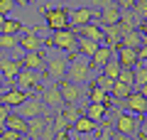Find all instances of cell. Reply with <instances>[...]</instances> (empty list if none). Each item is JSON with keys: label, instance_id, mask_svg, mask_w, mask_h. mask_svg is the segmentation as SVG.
<instances>
[{"label": "cell", "instance_id": "6da1fadb", "mask_svg": "<svg viewBox=\"0 0 147 140\" xmlns=\"http://www.w3.org/2000/svg\"><path fill=\"white\" fill-rule=\"evenodd\" d=\"M44 47H57L59 52L69 54V59L79 57V44H76V35H74V30L54 32L52 37H47V39H44Z\"/></svg>", "mask_w": 147, "mask_h": 140}, {"label": "cell", "instance_id": "7a4b0ae2", "mask_svg": "<svg viewBox=\"0 0 147 140\" xmlns=\"http://www.w3.org/2000/svg\"><path fill=\"white\" fill-rule=\"evenodd\" d=\"M91 59H86V57H74L71 62H69V69H66V81H71V84H88L91 81Z\"/></svg>", "mask_w": 147, "mask_h": 140}, {"label": "cell", "instance_id": "3957f363", "mask_svg": "<svg viewBox=\"0 0 147 140\" xmlns=\"http://www.w3.org/2000/svg\"><path fill=\"white\" fill-rule=\"evenodd\" d=\"M47 59V69H44V76H49V81H61L66 79V69H69V57L66 54H59V52H49L44 54Z\"/></svg>", "mask_w": 147, "mask_h": 140}, {"label": "cell", "instance_id": "277c9868", "mask_svg": "<svg viewBox=\"0 0 147 140\" xmlns=\"http://www.w3.org/2000/svg\"><path fill=\"white\" fill-rule=\"evenodd\" d=\"M115 133L137 138L140 135V116H132L127 111H115Z\"/></svg>", "mask_w": 147, "mask_h": 140}, {"label": "cell", "instance_id": "5b68a950", "mask_svg": "<svg viewBox=\"0 0 147 140\" xmlns=\"http://www.w3.org/2000/svg\"><path fill=\"white\" fill-rule=\"evenodd\" d=\"M69 15H71V10H66V7H47L44 10V22H47V27L52 32H61V30H69Z\"/></svg>", "mask_w": 147, "mask_h": 140}, {"label": "cell", "instance_id": "8992f818", "mask_svg": "<svg viewBox=\"0 0 147 140\" xmlns=\"http://www.w3.org/2000/svg\"><path fill=\"white\" fill-rule=\"evenodd\" d=\"M42 76H44V74L22 67V71L17 74V79H15V86L20 88V91H25V93H34V91L42 88Z\"/></svg>", "mask_w": 147, "mask_h": 140}, {"label": "cell", "instance_id": "52a82bcc", "mask_svg": "<svg viewBox=\"0 0 147 140\" xmlns=\"http://www.w3.org/2000/svg\"><path fill=\"white\" fill-rule=\"evenodd\" d=\"M39 99H42V103L47 106L49 111H59L64 106V99H61V91H59V84L57 81L42 84V88H39Z\"/></svg>", "mask_w": 147, "mask_h": 140}, {"label": "cell", "instance_id": "ba28073f", "mask_svg": "<svg viewBox=\"0 0 147 140\" xmlns=\"http://www.w3.org/2000/svg\"><path fill=\"white\" fill-rule=\"evenodd\" d=\"M15 113H20L25 120H30V118H39V116H47V113H49V108L42 103V99H39V96H30V99H27L22 106H17Z\"/></svg>", "mask_w": 147, "mask_h": 140}, {"label": "cell", "instance_id": "9c48e42d", "mask_svg": "<svg viewBox=\"0 0 147 140\" xmlns=\"http://www.w3.org/2000/svg\"><path fill=\"white\" fill-rule=\"evenodd\" d=\"M59 91H61L64 106H76V103L81 101V96H84V88H81L79 84L66 81V79H61V81H59Z\"/></svg>", "mask_w": 147, "mask_h": 140}, {"label": "cell", "instance_id": "30bf717a", "mask_svg": "<svg viewBox=\"0 0 147 140\" xmlns=\"http://www.w3.org/2000/svg\"><path fill=\"white\" fill-rule=\"evenodd\" d=\"M22 71V59H15V57H0V74L5 76L7 84H15L17 74Z\"/></svg>", "mask_w": 147, "mask_h": 140}, {"label": "cell", "instance_id": "8fae6325", "mask_svg": "<svg viewBox=\"0 0 147 140\" xmlns=\"http://www.w3.org/2000/svg\"><path fill=\"white\" fill-rule=\"evenodd\" d=\"M93 17H98V12H96L93 7H79V10H71V15H69V25H71L74 30H79V27L93 22Z\"/></svg>", "mask_w": 147, "mask_h": 140}, {"label": "cell", "instance_id": "7c38bea8", "mask_svg": "<svg viewBox=\"0 0 147 140\" xmlns=\"http://www.w3.org/2000/svg\"><path fill=\"white\" fill-rule=\"evenodd\" d=\"M22 67H25V69H32V71L44 74V69H47L44 52H25V54H22Z\"/></svg>", "mask_w": 147, "mask_h": 140}, {"label": "cell", "instance_id": "4fadbf2b", "mask_svg": "<svg viewBox=\"0 0 147 140\" xmlns=\"http://www.w3.org/2000/svg\"><path fill=\"white\" fill-rule=\"evenodd\" d=\"M27 99H30V93L20 91V88H7L5 93H0V103L7 106V108H17V106H22Z\"/></svg>", "mask_w": 147, "mask_h": 140}, {"label": "cell", "instance_id": "5bb4252c", "mask_svg": "<svg viewBox=\"0 0 147 140\" xmlns=\"http://www.w3.org/2000/svg\"><path fill=\"white\" fill-rule=\"evenodd\" d=\"M42 47H44V39L37 35V30L25 32L20 37V49L22 52H42Z\"/></svg>", "mask_w": 147, "mask_h": 140}, {"label": "cell", "instance_id": "9a60e30c", "mask_svg": "<svg viewBox=\"0 0 147 140\" xmlns=\"http://www.w3.org/2000/svg\"><path fill=\"white\" fill-rule=\"evenodd\" d=\"M108 106H103V103H86V108H84V116L88 120H93L96 125H103L105 123V118H108Z\"/></svg>", "mask_w": 147, "mask_h": 140}, {"label": "cell", "instance_id": "2e32d148", "mask_svg": "<svg viewBox=\"0 0 147 140\" xmlns=\"http://www.w3.org/2000/svg\"><path fill=\"white\" fill-rule=\"evenodd\" d=\"M125 108L130 111L132 116H142V113H147V99L142 96L140 91H132L130 96L125 99Z\"/></svg>", "mask_w": 147, "mask_h": 140}, {"label": "cell", "instance_id": "e0dca14e", "mask_svg": "<svg viewBox=\"0 0 147 140\" xmlns=\"http://www.w3.org/2000/svg\"><path fill=\"white\" fill-rule=\"evenodd\" d=\"M54 113H47V116H39V118H30L27 120V138L30 140H37L39 135H42V130L47 128V123L52 120Z\"/></svg>", "mask_w": 147, "mask_h": 140}, {"label": "cell", "instance_id": "ac0fdd59", "mask_svg": "<svg viewBox=\"0 0 147 140\" xmlns=\"http://www.w3.org/2000/svg\"><path fill=\"white\" fill-rule=\"evenodd\" d=\"M100 27H108V25H118L120 22V7L115 5V3H110V5H103L100 7Z\"/></svg>", "mask_w": 147, "mask_h": 140}, {"label": "cell", "instance_id": "d6986e66", "mask_svg": "<svg viewBox=\"0 0 147 140\" xmlns=\"http://www.w3.org/2000/svg\"><path fill=\"white\" fill-rule=\"evenodd\" d=\"M113 57H115V49H110L108 44H100V47H98V52L91 57V69H103Z\"/></svg>", "mask_w": 147, "mask_h": 140}, {"label": "cell", "instance_id": "ffe728a7", "mask_svg": "<svg viewBox=\"0 0 147 140\" xmlns=\"http://www.w3.org/2000/svg\"><path fill=\"white\" fill-rule=\"evenodd\" d=\"M79 37H86V39L96 42V44H103V30H100V25H96V22H88V25L79 27V30H74Z\"/></svg>", "mask_w": 147, "mask_h": 140}, {"label": "cell", "instance_id": "44dd1931", "mask_svg": "<svg viewBox=\"0 0 147 140\" xmlns=\"http://www.w3.org/2000/svg\"><path fill=\"white\" fill-rule=\"evenodd\" d=\"M115 59L123 69H132L137 64V52L135 49H127V47H118L115 49Z\"/></svg>", "mask_w": 147, "mask_h": 140}, {"label": "cell", "instance_id": "7402d4cb", "mask_svg": "<svg viewBox=\"0 0 147 140\" xmlns=\"http://www.w3.org/2000/svg\"><path fill=\"white\" fill-rule=\"evenodd\" d=\"M5 128L7 130H15V133H20V135H27V120L22 118L20 113L10 111V116L5 118Z\"/></svg>", "mask_w": 147, "mask_h": 140}, {"label": "cell", "instance_id": "603a6c76", "mask_svg": "<svg viewBox=\"0 0 147 140\" xmlns=\"http://www.w3.org/2000/svg\"><path fill=\"white\" fill-rule=\"evenodd\" d=\"M88 103H103V106H108V108H110V106H113V99H110L103 88L93 86V84L88 81Z\"/></svg>", "mask_w": 147, "mask_h": 140}, {"label": "cell", "instance_id": "cb8c5ba5", "mask_svg": "<svg viewBox=\"0 0 147 140\" xmlns=\"http://www.w3.org/2000/svg\"><path fill=\"white\" fill-rule=\"evenodd\" d=\"M74 35H76V32H74ZM76 44H79V54H81V57H86V59H91L96 52H98V47H100V44L86 39V37H79V35H76Z\"/></svg>", "mask_w": 147, "mask_h": 140}, {"label": "cell", "instance_id": "d4e9b609", "mask_svg": "<svg viewBox=\"0 0 147 140\" xmlns=\"http://www.w3.org/2000/svg\"><path fill=\"white\" fill-rule=\"evenodd\" d=\"M142 44H145V37H142V35H140L137 30L127 32V35H125V37L120 39V47H127V49H135V52L140 49Z\"/></svg>", "mask_w": 147, "mask_h": 140}, {"label": "cell", "instance_id": "484cf974", "mask_svg": "<svg viewBox=\"0 0 147 140\" xmlns=\"http://www.w3.org/2000/svg\"><path fill=\"white\" fill-rule=\"evenodd\" d=\"M71 128H74V133H76V135H91L96 128H98V125H96L93 120H88L86 116H79V120H76Z\"/></svg>", "mask_w": 147, "mask_h": 140}, {"label": "cell", "instance_id": "4316f807", "mask_svg": "<svg viewBox=\"0 0 147 140\" xmlns=\"http://www.w3.org/2000/svg\"><path fill=\"white\" fill-rule=\"evenodd\" d=\"M17 47H20V37L17 35H0V49H5V52H17Z\"/></svg>", "mask_w": 147, "mask_h": 140}, {"label": "cell", "instance_id": "83f0119b", "mask_svg": "<svg viewBox=\"0 0 147 140\" xmlns=\"http://www.w3.org/2000/svg\"><path fill=\"white\" fill-rule=\"evenodd\" d=\"M132 93V86H127V84H120L115 81L113 84V91H110V99H118V101H125L127 96Z\"/></svg>", "mask_w": 147, "mask_h": 140}, {"label": "cell", "instance_id": "f1b7e54d", "mask_svg": "<svg viewBox=\"0 0 147 140\" xmlns=\"http://www.w3.org/2000/svg\"><path fill=\"white\" fill-rule=\"evenodd\" d=\"M61 116L66 118V123H69V128H71L76 120H79V116H84V111L79 108V106H64L61 108Z\"/></svg>", "mask_w": 147, "mask_h": 140}, {"label": "cell", "instance_id": "f546056e", "mask_svg": "<svg viewBox=\"0 0 147 140\" xmlns=\"http://www.w3.org/2000/svg\"><path fill=\"white\" fill-rule=\"evenodd\" d=\"M120 69H123V67L118 64V59L113 57V59H110V62L103 67V76H108V79H113V81H115V79H118V74H120Z\"/></svg>", "mask_w": 147, "mask_h": 140}, {"label": "cell", "instance_id": "4dcf8cb0", "mask_svg": "<svg viewBox=\"0 0 147 140\" xmlns=\"http://www.w3.org/2000/svg\"><path fill=\"white\" fill-rule=\"evenodd\" d=\"M132 15H135L137 25L142 20H147V0H135V5H132Z\"/></svg>", "mask_w": 147, "mask_h": 140}, {"label": "cell", "instance_id": "1f68e13d", "mask_svg": "<svg viewBox=\"0 0 147 140\" xmlns=\"http://www.w3.org/2000/svg\"><path fill=\"white\" fill-rule=\"evenodd\" d=\"M22 30H25V27H22V22L10 20V17H7V20H5V25H3V32H0V35H20Z\"/></svg>", "mask_w": 147, "mask_h": 140}, {"label": "cell", "instance_id": "d6a6232c", "mask_svg": "<svg viewBox=\"0 0 147 140\" xmlns=\"http://www.w3.org/2000/svg\"><path fill=\"white\" fill-rule=\"evenodd\" d=\"M91 84H93V86H98V88H103L105 93H110V91H113V84H115V81H113V79H108V76H103V74H98L96 79H91Z\"/></svg>", "mask_w": 147, "mask_h": 140}, {"label": "cell", "instance_id": "836d02e7", "mask_svg": "<svg viewBox=\"0 0 147 140\" xmlns=\"http://www.w3.org/2000/svg\"><path fill=\"white\" fill-rule=\"evenodd\" d=\"M66 130H69L66 118L61 116V111H57V113H54V135L57 133H66Z\"/></svg>", "mask_w": 147, "mask_h": 140}, {"label": "cell", "instance_id": "e575fe53", "mask_svg": "<svg viewBox=\"0 0 147 140\" xmlns=\"http://www.w3.org/2000/svg\"><path fill=\"white\" fill-rule=\"evenodd\" d=\"M115 81L120 84H127V86H132V91H135V81H132V69H120V74H118Z\"/></svg>", "mask_w": 147, "mask_h": 140}, {"label": "cell", "instance_id": "d590c367", "mask_svg": "<svg viewBox=\"0 0 147 140\" xmlns=\"http://www.w3.org/2000/svg\"><path fill=\"white\" fill-rule=\"evenodd\" d=\"M12 7H15V3H12V0H0V15H3V17L10 15Z\"/></svg>", "mask_w": 147, "mask_h": 140}, {"label": "cell", "instance_id": "8d00e7d4", "mask_svg": "<svg viewBox=\"0 0 147 140\" xmlns=\"http://www.w3.org/2000/svg\"><path fill=\"white\" fill-rule=\"evenodd\" d=\"M110 135H113V130H110V123L105 120L103 128H100V133H98V140H110Z\"/></svg>", "mask_w": 147, "mask_h": 140}, {"label": "cell", "instance_id": "74e56055", "mask_svg": "<svg viewBox=\"0 0 147 140\" xmlns=\"http://www.w3.org/2000/svg\"><path fill=\"white\" fill-rule=\"evenodd\" d=\"M17 138H20V133H15V130H7V128L0 130V140H17Z\"/></svg>", "mask_w": 147, "mask_h": 140}, {"label": "cell", "instance_id": "f35d334b", "mask_svg": "<svg viewBox=\"0 0 147 140\" xmlns=\"http://www.w3.org/2000/svg\"><path fill=\"white\" fill-rule=\"evenodd\" d=\"M10 111H12V108H7V106H3V103H0V130L5 128V118L10 116Z\"/></svg>", "mask_w": 147, "mask_h": 140}, {"label": "cell", "instance_id": "ab89813d", "mask_svg": "<svg viewBox=\"0 0 147 140\" xmlns=\"http://www.w3.org/2000/svg\"><path fill=\"white\" fill-rule=\"evenodd\" d=\"M120 10H132V5H135V0H113Z\"/></svg>", "mask_w": 147, "mask_h": 140}, {"label": "cell", "instance_id": "60d3db41", "mask_svg": "<svg viewBox=\"0 0 147 140\" xmlns=\"http://www.w3.org/2000/svg\"><path fill=\"white\" fill-rule=\"evenodd\" d=\"M140 118H142V125H140V135H137V138H145L147 135V113H142Z\"/></svg>", "mask_w": 147, "mask_h": 140}, {"label": "cell", "instance_id": "b9f144b4", "mask_svg": "<svg viewBox=\"0 0 147 140\" xmlns=\"http://www.w3.org/2000/svg\"><path fill=\"white\" fill-rule=\"evenodd\" d=\"M137 62H147V44H142L137 49Z\"/></svg>", "mask_w": 147, "mask_h": 140}, {"label": "cell", "instance_id": "7bdbcfd3", "mask_svg": "<svg viewBox=\"0 0 147 140\" xmlns=\"http://www.w3.org/2000/svg\"><path fill=\"white\" fill-rule=\"evenodd\" d=\"M137 32H140L142 37H147V20H142L140 25H137Z\"/></svg>", "mask_w": 147, "mask_h": 140}, {"label": "cell", "instance_id": "ee69618b", "mask_svg": "<svg viewBox=\"0 0 147 140\" xmlns=\"http://www.w3.org/2000/svg\"><path fill=\"white\" fill-rule=\"evenodd\" d=\"M110 140H132V138H127V135H123V133H113Z\"/></svg>", "mask_w": 147, "mask_h": 140}, {"label": "cell", "instance_id": "f6af8a7d", "mask_svg": "<svg viewBox=\"0 0 147 140\" xmlns=\"http://www.w3.org/2000/svg\"><path fill=\"white\" fill-rule=\"evenodd\" d=\"M54 140H71V138H69V130H66V133H57Z\"/></svg>", "mask_w": 147, "mask_h": 140}, {"label": "cell", "instance_id": "bcb514c9", "mask_svg": "<svg viewBox=\"0 0 147 140\" xmlns=\"http://www.w3.org/2000/svg\"><path fill=\"white\" fill-rule=\"evenodd\" d=\"M12 3H15V5H22V7H27L30 3H34V0H12Z\"/></svg>", "mask_w": 147, "mask_h": 140}, {"label": "cell", "instance_id": "7dc6e473", "mask_svg": "<svg viewBox=\"0 0 147 140\" xmlns=\"http://www.w3.org/2000/svg\"><path fill=\"white\" fill-rule=\"evenodd\" d=\"M137 91H140L142 96H145V99H147V84H145V86H142V88H137Z\"/></svg>", "mask_w": 147, "mask_h": 140}, {"label": "cell", "instance_id": "c3c4849f", "mask_svg": "<svg viewBox=\"0 0 147 140\" xmlns=\"http://www.w3.org/2000/svg\"><path fill=\"white\" fill-rule=\"evenodd\" d=\"M3 88H5V79H3V74H0V93H3Z\"/></svg>", "mask_w": 147, "mask_h": 140}, {"label": "cell", "instance_id": "681fc988", "mask_svg": "<svg viewBox=\"0 0 147 140\" xmlns=\"http://www.w3.org/2000/svg\"><path fill=\"white\" fill-rule=\"evenodd\" d=\"M5 20H7V17H3V15H0V32H3V25H5Z\"/></svg>", "mask_w": 147, "mask_h": 140}, {"label": "cell", "instance_id": "f907efd6", "mask_svg": "<svg viewBox=\"0 0 147 140\" xmlns=\"http://www.w3.org/2000/svg\"><path fill=\"white\" fill-rule=\"evenodd\" d=\"M17 140H30V138H27V135H20V138H17Z\"/></svg>", "mask_w": 147, "mask_h": 140}, {"label": "cell", "instance_id": "816d5d0a", "mask_svg": "<svg viewBox=\"0 0 147 140\" xmlns=\"http://www.w3.org/2000/svg\"><path fill=\"white\" fill-rule=\"evenodd\" d=\"M140 140H147V135H145V138H140Z\"/></svg>", "mask_w": 147, "mask_h": 140}, {"label": "cell", "instance_id": "f5cc1de1", "mask_svg": "<svg viewBox=\"0 0 147 140\" xmlns=\"http://www.w3.org/2000/svg\"><path fill=\"white\" fill-rule=\"evenodd\" d=\"M145 44H147V37H145Z\"/></svg>", "mask_w": 147, "mask_h": 140}]
</instances>
